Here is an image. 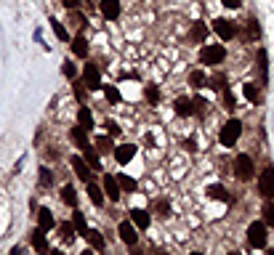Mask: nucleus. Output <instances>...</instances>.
<instances>
[{"label":"nucleus","mask_w":274,"mask_h":255,"mask_svg":"<svg viewBox=\"0 0 274 255\" xmlns=\"http://www.w3.org/2000/svg\"><path fill=\"white\" fill-rule=\"evenodd\" d=\"M72 236H75V226L72 223H62V239L64 242H72Z\"/></svg>","instance_id":"37"},{"label":"nucleus","mask_w":274,"mask_h":255,"mask_svg":"<svg viewBox=\"0 0 274 255\" xmlns=\"http://www.w3.org/2000/svg\"><path fill=\"white\" fill-rule=\"evenodd\" d=\"M224 56H226V48L218 45V43H216V45H205L203 51H200V61L208 64V67H216V64H221Z\"/></svg>","instance_id":"2"},{"label":"nucleus","mask_w":274,"mask_h":255,"mask_svg":"<svg viewBox=\"0 0 274 255\" xmlns=\"http://www.w3.org/2000/svg\"><path fill=\"white\" fill-rule=\"evenodd\" d=\"M29 239H32V247L38 250V252H45V250H48V239H45V229H35L32 231V236H29Z\"/></svg>","instance_id":"14"},{"label":"nucleus","mask_w":274,"mask_h":255,"mask_svg":"<svg viewBox=\"0 0 274 255\" xmlns=\"http://www.w3.org/2000/svg\"><path fill=\"white\" fill-rule=\"evenodd\" d=\"M181 147H184L187 152H197V149H194V141H192V138H187L184 143H181Z\"/></svg>","instance_id":"44"},{"label":"nucleus","mask_w":274,"mask_h":255,"mask_svg":"<svg viewBox=\"0 0 274 255\" xmlns=\"http://www.w3.org/2000/svg\"><path fill=\"white\" fill-rule=\"evenodd\" d=\"M88 197H90V202H94L96 207H101L104 205V189H99L94 181H88Z\"/></svg>","instance_id":"19"},{"label":"nucleus","mask_w":274,"mask_h":255,"mask_svg":"<svg viewBox=\"0 0 274 255\" xmlns=\"http://www.w3.org/2000/svg\"><path fill=\"white\" fill-rule=\"evenodd\" d=\"M258 72H261L264 83H269V64H266V51H264V48L258 51Z\"/></svg>","instance_id":"27"},{"label":"nucleus","mask_w":274,"mask_h":255,"mask_svg":"<svg viewBox=\"0 0 274 255\" xmlns=\"http://www.w3.org/2000/svg\"><path fill=\"white\" fill-rule=\"evenodd\" d=\"M72 226H75V231H78L80 236H85V231H88V226H85V215L75 207V215H72Z\"/></svg>","instance_id":"23"},{"label":"nucleus","mask_w":274,"mask_h":255,"mask_svg":"<svg viewBox=\"0 0 274 255\" xmlns=\"http://www.w3.org/2000/svg\"><path fill=\"white\" fill-rule=\"evenodd\" d=\"M62 199H64L69 207H78V191H75V186L67 184V186L62 189Z\"/></svg>","instance_id":"26"},{"label":"nucleus","mask_w":274,"mask_h":255,"mask_svg":"<svg viewBox=\"0 0 274 255\" xmlns=\"http://www.w3.org/2000/svg\"><path fill=\"white\" fill-rule=\"evenodd\" d=\"M69 136H72V141L78 143L80 149L88 147V131H85V128H80V125H78V128H72V133H69Z\"/></svg>","instance_id":"24"},{"label":"nucleus","mask_w":274,"mask_h":255,"mask_svg":"<svg viewBox=\"0 0 274 255\" xmlns=\"http://www.w3.org/2000/svg\"><path fill=\"white\" fill-rule=\"evenodd\" d=\"M261 215H264V223H266V226H271V229H274V205H271V202H266V205H264Z\"/></svg>","instance_id":"32"},{"label":"nucleus","mask_w":274,"mask_h":255,"mask_svg":"<svg viewBox=\"0 0 274 255\" xmlns=\"http://www.w3.org/2000/svg\"><path fill=\"white\" fill-rule=\"evenodd\" d=\"M64 75H67L69 80L78 77V69H75V64H72V61H64Z\"/></svg>","instance_id":"41"},{"label":"nucleus","mask_w":274,"mask_h":255,"mask_svg":"<svg viewBox=\"0 0 274 255\" xmlns=\"http://www.w3.org/2000/svg\"><path fill=\"white\" fill-rule=\"evenodd\" d=\"M72 90H75V96H78V99H80V101L85 99V83H78V80H75V85H72Z\"/></svg>","instance_id":"40"},{"label":"nucleus","mask_w":274,"mask_h":255,"mask_svg":"<svg viewBox=\"0 0 274 255\" xmlns=\"http://www.w3.org/2000/svg\"><path fill=\"white\" fill-rule=\"evenodd\" d=\"M208 191H210V197H213V199H226V189H224L221 184H213Z\"/></svg>","instance_id":"34"},{"label":"nucleus","mask_w":274,"mask_h":255,"mask_svg":"<svg viewBox=\"0 0 274 255\" xmlns=\"http://www.w3.org/2000/svg\"><path fill=\"white\" fill-rule=\"evenodd\" d=\"M208 83V80H205V72H200V69H194L192 75H189V85L192 88H203Z\"/></svg>","instance_id":"28"},{"label":"nucleus","mask_w":274,"mask_h":255,"mask_svg":"<svg viewBox=\"0 0 274 255\" xmlns=\"http://www.w3.org/2000/svg\"><path fill=\"white\" fill-rule=\"evenodd\" d=\"M258 191H261L266 199L274 197V170L271 168L261 170V175H258Z\"/></svg>","instance_id":"6"},{"label":"nucleus","mask_w":274,"mask_h":255,"mask_svg":"<svg viewBox=\"0 0 274 255\" xmlns=\"http://www.w3.org/2000/svg\"><path fill=\"white\" fill-rule=\"evenodd\" d=\"M72 53L80 56V59H85V56H88V40H85V38H75V40H72Z\"/></svg>","instance_id":"25"},{"label":"nucleus","mask_w":274,"mask_h":255,"mask_svg":"<svg viewBox=\"0 0 274 255\" xmlns=\"http://www.w3.org/2000/svg\"><path fill=\"white\" fill-rule=\"evenodd\" d=\"M85 239L90 242V247H94V250H104V236H101V231L88 229V231H85Z\"/></svg>","instance_id":"22"},{"label":"nucleus","mask_w":274,"mask_h":255,"mask_svg":"<svg viewBox=\"0 0 274 255\" xmlns=\"http://www.w3.org/2000/svg\"><path fill=\"white\" fill-rule=\"evenodd\" d=\"M69 162H72V168H75V173H78V178L88 184V181H90V165L85 162V159H80L78 154H75V157L69 159Z\"/></svg>","instance_id":"11"},{"label":"nucleus","mask_w":274,"mask_h":255,"mask_svg":"<svg viewBox=\"0 0 274 255\" xmlns=\"http://www.w3.org/2000/svg\"><path fill=\"white\" fill-rule=\"evenodd\" d=\"M168 210H171V205L165 202V199H160V202H157V213H160V215H168Z\"/></svg>","instance_id":"43"},{"label":"nucleus","mask_w":274,"mask_h":255,"mask_svg":"<svg viewBox=\"0 0 274 255\" xmlns=\"http://www.w3.org/2000/svg\"><path fill=\"white\" fill-rule=\"evenodd\" d=\"M133 154H136V147H133V143H123V147H117V149H115V159H117L120 165L131 162Z\"/></svg>","instance_id":"13"},{"label":"nucleus","mask_w":274,"mask_h":255,"mask_svg":"<svg viewBox=\"0 0 274 255\" xmlns=\"http://www.w3.org/2000/svg\"><path fill=\"white\" fill-rule=\"evenodd\" d=\"M189 38H192V43H205V38H208V27H205V22H194L192 29H189Z\"/></svg>","instance_id":"15"},{"label":"nucleus","mask_w":274,"mask_h":255,"mask_svg":"<svg viewBox=\"0 0 274 255\" xmlns=\"http://www.w3.org/2000/svg\"><path fill=\"white\" fill-rule=\"evenodd\" d=\"M242 90H245V99H248V101H253V104L258 101V90H255V85H250V83H248Z\"/></svg>","instance_id":"39"},{"label":"nucleus","mask_w":274,"mask_h":255,"mask_svg":"<svg viewBox=\"0 0 274 255\" xmlns=\"http://www.w3.org/2000/svg\"><path fill=\"white\" fill-rule=\"evenodd\" d=\"M240 136H242V122L240 120H226L221 133H218V141L224 143V147H234V143L240 141Z\"/></svg>","instance_id":"1"},{"label":"nucleus","mask_w":274,"mask_h":255,"mask_svg":"<svg viewBox=\"0 0 274 255\" xmlns=\"http://www.w3.org/2000/svg\"><path fill=\"white\" fill-rule=\"evenodd\" d=\"M115 178H117V184H120V191H125V194H133V191H136V181L131 178V175L120 173V175H115Z\"/></svg>","instance_id":"21"},{"label":"nucleus","mask_w":274,"mask_h":255,"mask_svg":"<svg viewBox=\"0 0 274 255\" xmlns=\"http://www.w3.org/2000/svg\"><path fill=\"white\" fill-rule=\"evenodd\" d=\"M69 19H72V24L78 27V29H85V27H88V19H85V13L75 11V8H72V16H69Z\"/></svg>","instance_id":"29"},{"label":"nucleus","mask_w":274,"mask_h":255,"mask_svg":"<svg viewBox=\"0 0 274 255\" xmlns=\"http://www.w3.org/2000/svg\"><path fill=\"white\" fill-rule=\"evenodd\" d=\"M62 3H64L69 11H72V8H78V3H80V0H62Z\"/></svg>","instance_id":"46"},{"label":"nucleus","mask_w":274,"mask_h":255,"mask_svg":"<svg viewBox=\"0 0 274 255\" xmlns=\"http://www.w3.org/2000/svg\"><path fill=\"white\" fill-rule=\"evenodd\" d=\"M104 88V96H106V101L109 104H117L120 101V90L115 88V85H101Z\"/></svg>","instance_id":"33"},{"label":"nucleus","mask_w":274,"mask_h":255,"mask_svg":"<svg viewBox=\"0 0 274 255\" xmlns=\"http://www.w3.org/2000/svg\"><path fill=\"white\" fill-rule=\"evenodd\" d=\"M101 16L104 19H109V22H115L117 16H120V0H101Z\"/></svg>","instance_id":"10"},{"label":"nucleus","mask_w":274,"mask_h":255,"mask_svg":"<svg viewBox=\"0 0 274 255\" xmlns=\"http://www.w3.org/2000/svg\"><path fill=\"white\" fill-rule=\"evenodd\" d=\"M106 131H109V136H120V128L115 120H106Z\"/></svg>","instance_id":"42"},{"label":"nucleus","mask_w":274,"mask_h":255,"mask_svg":"<svg viewBox=\"0 0 274 255\" xmlns=\"http://www.w3.org/2000/svg\"><path fill=\"white\" fill-rule=\"evenodd\" d=\"M96 147H99V152H112V138L109 136H99Z\"/></svg>","instance_id":"35"},{"label":"nucleus","mask_w":274,"mask_h":255,"mask_svg":"<svg viewBox=\"0 0 274 255\" xmlns=\"http://www.w3.org/2000/svg\"><path fill=\"white\" fill-rule=\"evenodd\" d=\"M83 83L88 90H99L101 88V72L96 64H85V69H83Z\"/></svg>","instance_id":"5"},{"label":"nucleus","mask_w":274,"mask_h":255,"mask_svg":"<svg viewBox=\"0 0 274 255\" xmlns=\"http://www.w3.org/2000/svg\"><path fill=\"white\" fill-rule=\"evenodd\" d=\"M248 242H250V247H264L266 245V223L264 221H255L248 226Z\"/></svg>","instance_id":"3"},{"label":"nucleus","mask_w":274,"mask_h":255,"mask_svg":"<svg viewBox=\"0 0 274 255\" xmlns=\"http://www.w3.org/2000/svg\"><path fill=\"white\" fill-rule=\"evenodd\" d=\"M173 109H176L178 117H192L194 115V101L187 99V96H178V99L173 101Z\"/></svg>","instance_id":"9"},{"label":"nucleus","mask_w":274,"mask_h":255,"mask_svg":"<svg viewBox=\"0 0 274 255\" xmlns=\"http://www.w3.org/2000/svg\"><path fill=\"white\" fill-rule=\"evenodd\" d=\"M120 239H123V242L125 245H136V242H139V236H136V226H133V221H123V223H120Z\"/></svg>","instance_id":"8"},{"label":"nucleus","mask_w":274,"mask_h":255,"mask_svg":"<svg viewBox=\"0 0 274 255\" xmlns=\"http://www.w3.org/2000/svg\"><path fill=\"white\" fill-rule=\"evenodd\" d=\"M226 8H240V0H221Z\"/></svg>","instance_id":"45"},{"label":"nucleus","mask_w":274,"mask_h":255,"mask_svg":"<svg viewBox=\"0 0 274 255\" xmlns=\"http://www.w3.org/2000/svg\"><path fill=\"white\" fill-rule=\"evenodd\" d=\"M131 221L136 229H147L149 226V213L141 210V207H136V210H131Z\"/></svg>","instance_id":"17"},{"label":"nucleus","mask_w":274,"mask_h":255,"mask_svg":"<svg viewBox=\"0 0 274 255\" xmlns=\"http://www.w3.org/2000/svg\"><path fill=\"white\" fill-rule=\"evenodd\" d=\"M253 159L248 157V154H240L237 159H234V175L240 181H250L253 178Z\"/></svg>","instance_id":"4"},{"label":"nucleus","mask_w":274,"mask_h":255,"mask_svg":"<svg viewBox=\"0 0 274 255\" xmlns=\"http://www.w3.org/2000/svg\"><path fill=\"white\" fill-rule=\"evenodd\" d=\"M51 29L56 32V38H59V40H69V32L64 29V24H62V22H56V19H51Z\"/></svg>","instance_id":"30"},{"label":"nucleus","mask_w":274,"mask_h":255,"mask_svg":"<svg viewBox=\"0 0 274 255\" xmlns=\"http://www.w3.org/2000/svg\"><path fill=\"white\" fill-rule=\"evenodd\" d=\"M213 29L218 32V38H221V40H232V38L237 35V24H234V22H229V19H216Z\"/></svg>","instance_id":"7"},{"label":"nucleus","mask_w":274,"mask_h":255,"mask_svg":"<svg viewBox=\"0 0 274 255\" xmlns=\"http://www.w3.org/2000/svg\"><path fill=\"white\" fill-rule=\"evenodd\" d=\"M104 194L106 197H109V199H120V184H117V178H115V175H104Z\"/></svg>","instance_id":"12"},{"label":"nucleus","mask_w":274,"mask_h":255,"mask_svg":"<svg viewBox=\"0 0 274 255\" xmlns=\"http://www.w3.org/2000/svg\"><path fill=\"white\" fill-rule=\"evenodd\" d=\"M40 184H43V186H51V184H53V175H51L48 168H40Z\"/></svg>","instance_id":"38"},{"label":"nucleus","mask_w":274,"mask_h":255,"mask_svg":"<svg viewBox=\"0 0 274 255\" xmlns=\"http://www.w3.org/2000/svg\"><path fill=\"white\" fill-rule=\"evenodd\" d=\"M78 122H80V128H85V131L94 128V115H90L88 106H80V109H78Z\"/></svg>","instance_id":"20"},{"label":"nucleus","mask_w":274,"mask_h":255,"mask_svg":"<svg viewBox=\"0 0 274 255\" xmlns=\"http://www.w3.org/2000/svg\"><path fill=\"white\" fill-rule=\"evenodd\" d=\"M147 101H149V104H157V101H160V90H157L155 85H147Z\"/></svg>","instance_id":"36"},{"label":"nucleus","mask_w":274,"mask_h":255,"mask_svg":"<svg viewBox=\"0 0 274 255\" xmlns=\"http://www.w3.org/2000/svg\"><path fill=\"white\" fill-rule=\"evenodd\" d=\"M38 223H40V229H45V231L56 226V218L51 215L48 207H40V210H38Z\"/></svg>","instance_id":"16"},{"label":"nucleus","mask_w":274,"mask_h":255,"mask_svg":"<svg viewBox=\"0 0 274 255\" xmlns=\"http://www.w3.org/2000/svg\"><path fill=\"white\" fill-rule=\"evenodd\" d=\"M208 83H210V88L224 90V88H226V75H224V72H218V75H213V77L208 80Z\"/></svg>","instance_id":"31"},{"label":"nucleus","mask_w":274,"mask_h":255,"mask_svg":"<svg viewBox=\"0 0 274 255\" xmlns=\"http://www.w3.org/2000/svg\"><path fill=\"white\" fill-rule=\"evenodd\" d=\"M83 154H85V159H88V165H90V170H101V159H99V154H96V149L90 147H83Z\"/></svg>","instance_id":"18"}]
</instances>
